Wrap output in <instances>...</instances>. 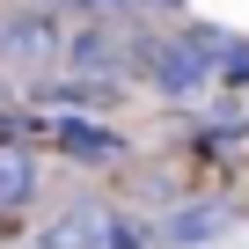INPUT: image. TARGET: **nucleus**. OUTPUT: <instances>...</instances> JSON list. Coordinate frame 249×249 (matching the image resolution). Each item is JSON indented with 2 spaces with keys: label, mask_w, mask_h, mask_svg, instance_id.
<instances>
[{
  "label": "nucleus",
  "mask_w": 249,
  "mask_h": 249,
  "mask_svg": "<svg viewBox=\"0 0 249 249\" xmlns=\"http://www.w3.org/2000/svg\"><path fill=\"white\" fill-rule=\"evenodd\" d=\"M0 66L8 73H52V66H66V15L59 8H44V0H22V8H8L0 15Z\"/></svg>",
  "instance_id": "nucleus-1"
},
{
  "label": "nucleus",
  "mask_w": 249,
  "mask_h": 249,
  "mask_svg": "<svg viewBox=\"0 0 249 249\" xmlns=\"http://www.w3.org/2000/svg\"><path fill=\"white\" fill-rule=\"evenodd\" d=\"M132 73L154 81L161 95H198V88H213V52H205L191 30H169V37L140 30V59H132Z\"/></svg>",
  "instance_id": "nucleus-2"
},
{
  "label": "nucleus",
  "mask_w": 249,
  "mask_h": 249,
  "mask_svg": "<svg viewBox=\"0 0 249 249\" xmlns=\"http://www.w3.org/2000/svg\"><path fill=\"white\" fill-rule=\"evenodd\" d=\"M234 205L227 198H176L161 220H154V249H213V242H227L234 234Z\"/></svg>",
  "instance_id": "nucleus-3"
},
{
  "label": "nucleus",
  "mask_w": 249,
  "mask_h": 249,
  "mask_svg": "<svg viewBox=\"0 0 249 249\" xmlns=\"http://www.w3.org/2000/svg\"><path fill=\"white\" fill-rule=\"evenodd\" d=\"M44 140H52L66 161H81V169H110V161H124V132H110L103 117H81V110L44 117Z\"/></svg>",
  "instance_id": "nucleus-4"
},
{
  "label": "nucleus",
  "mask_w": 249,
  "mask_h": 249,
  "mask_svg": "<svg viewBox=\"0 0 249 249\" xmlns=\"http://www.w3.org/2000/svg\"><path fill=\"white\" fill-rule=\"evenodd\" d=\"M37 191H44V161L30 154V147H0V213H22V205H37Z\"/></svg>",
  "instance_id": "nucleus-5"
},
{
  "label": "nucleus",
  "mask_w": 249,
  "mask_h": 249,
  "mask_svg": "<svg viewBox=\"0 0 249 249\" xmlns=\"http://www.w3.org/2000/svg\"><path fill=\"white\" fill-rule=\"evenodd\" d=\"M103 249H154L147 213H103Z\"/></svg>",
  "instance_id": "nucleus-6"
},
{
  "label": "nucleus",
  "mask_w": 249,
  "mask_h": 249,
  "mask_svg": "<svg viewBox=\"0 0 249 249\" xmlns=\"http://www.w3.org/2000/svg\"><path fill=\"white\" fill-rule=\"evenodd\" d=\"M66 8H73V15H132L140 0H66Z\"/></svg>",
  "instance_id": "nucleus-7"
},
{
  "label": "nucleus",
  "mask_w": 249,
  "mask_h": 249,
  "mask_svg": "<svg viewBox=\"0 0 249 249\" xmlns=\"http://www.w3.org/2000/svg\"><path fill=\"white\" fill-rule=\"evenodd\" d=\"M22 234V213H0V242H15Z\"/></svg>",
  "instance_id": "nucleus-8"
},
{
  "label": "nucleus",
  "mask_w": 249,
  "mask_h": 249,
  "mask_svg": "<svg viewBox=\"0 0 249 249\" xmlns=\"http://www.w3.org/2000/svg\"><path fill=\"white\" fill-rule=\"evenodd\" d=\"M147 8H183V0H147Z\"/></svg>",
  "instance_id": "nucleus-9"
}]
</instances>
